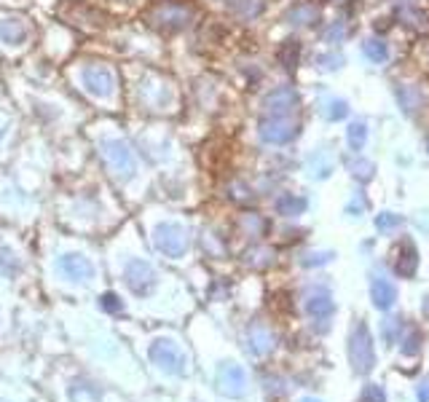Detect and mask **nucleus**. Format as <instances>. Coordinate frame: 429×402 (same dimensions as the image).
Instances as JSON below:
<instances>
[{
  "instance_id": "a878e982",
  "label": "nucleus",
  "mask_w": 429,
  "mask_h": 402,
  "mask_svg": "<svg viewBox=\"0 0 429 402\" xmlns=\"http://www.w3.org/2000/svg\"><path fill=\"white\" fill-rule=\"evenodd\" d=\"M400 344H402V346H400V351L405 354V357H416V354L421 351V332H418V330H411L408 335H405V338H402Z\"/></svg>"
},
{
  "instance_id": "b1692460",
  "label": "nucleus",
  "mask_w": 429,
  "mask_h": 402,
  "mask_svg": "<svg viewBox=\"0 0 429 402\" xmlns=\"http://www.w3.org/2000/svg\"><path fill=\"white\" fill-rule=\"evenodd\" d=\"M397 100H400V105H402V110H405V113H414L416 108L421 105V94H418L414 86H400V89H397Z\"/></svg>"
},
{
  "instance_id": "4be33fe9",
  "label": "nucleus",
  "mask_w": 429,
  "mask_h": 402,
  "mask_svg": "<svg viewBox=\"0 0 429 402\" xmlns=\"http://www.w3.org/2000/svg\"><path fill=\"white\" fill-rule=\"evenodd\" d=\"M300 59V44L298 41H285V46L279 48V62L285 65L287 70H295Z\"/></svg>"
},
{
  "instance_id": "5701e85b",
  "label": "nucleus",
  "mask_w": 429,
  "mask_h": 402,
  "mask_svg": "<svg viewBox=\"0 0 429 402\" xmlns=\"http://www.w3.org/2000/svg\"><path fill=\"white\" fill-rule=\"evenodd\" d=\"M362 51H365V57L371 59V62H376V65L386 62V57H389V48H386V44H384V41H376V38L365 41V44H362Z\"/></svg>"
},
{
  "instance_id": "72a5a7b5",
  "label": "nucleus",
  "mask_w": 429,
  "mask_h": 402,
  "mask_svg": "<svg viewBox=\"0 0 429 402\" xmlns=\"http://www.w3.org/2000/svg\"><path fill=\"white\" fill-rule=\"evenodd\" d=\"M416 397H418V402H429V384H421L418 391H416Z\"/></svg>"
},
{
  "instance_id": "ddd939ff",
  "label": "nucleus",
  "mask_w": 429,
  "mask_h": 402,
  "mask_svg": "<svg viewBox=\"0 0 429 402\" xmlns=\"http://www.w3.org/2000/svg\"><path fill=\"white\" fill-rule=\"evenodd\" d=\"M217 391L226 397H242L247 391V373L236 362H223L217 370Z\"/></svg>"
},
{
  "instance_id": "f704fd0d",
  "label": "nucleus",
  "mask_w": 429,
  "mask_h": 402,
  "mask_svg": "<svg viewBox=\"0 0 429 402\" xmlns=\"http://www.w3.org/2000/svg\"><path fill=\"white\" fill-rule=\"evenodd\" d=\"M300 402H319V400H314V397H306V400H300Z\"/></svg>"
},
{
  "instance_id": "39448f33",
  "label": "nucleus",
  "mask_w": 429,
  "mask_h": 402,
  "mask_svg": "<svg viewBox=\"0 0 429 402\" xmlns=\"http://www.w3.org/2000/svg\"><path fill=\"white\" fill-rule=\"evenodd\" d=\"M156 282H158V273L148 260L143 258L127 260V266H124V285L129 287L132 295H137V298L151 295L156 290Z\"/></svg>"
},
{
  "instance_id": "9d476101",
  "label": "nucleus",
  "mask_w": 429,
  "mask_h": 402,
  "mask_svg": "<svg viewBox=\"0 0 429 402\" xmlns=\"http://www.w3.org/2000/svg\"><path fill=\"white\" fill-rule=\"evenodd\" d=\"M57 271L65 276V279H70L75 285H84L89 279H94V263L81 255V252H68V255H62L57 260Z\"/></svg>"
},
{
  "instance_id": "1a4fd4ad",
  "label": "nucleus",
  "mask_w": 429,
  "mask_h": 402,
  "mask_svg": "<svg viewBox=\"0 0 429 402\" xmlns=\"http://www.w3.org/2000/svg\"><path fill=\"white\" fill-rule=\"evenodd\" d=\"M298 137V124L287 118H263L260 121V140L269 145H287Z\"/></svg>"
},
{
  "instance_id": "0eeeda50",
  "label": "nucleus",
  "mask_w": 429,
  "mask_h": 402,
  "mask_svg": "<svg viewBox=\"0 0 429 402\" xmlns=\"http://www.w3.org/2000/svg\"><path fill=\"white\" fill-rule=\"evenodd\" d=\"M32 25H30L25 16L8 14L0 19V46L8 48V51H22L32 44Z\"/></svg>"
},
{
  "instance_id": "c756f323",
  "label": "nucleus",
  "mask_w": 429,
  "mask_h": 402,
  "mask_svg": "<svg viewBox=\"0 0 429 402\" xmlns=\"http://www.w3.org/2000/svg\"><path fill=\"white\" fill-rule=\"evenodd\" d=\"M100 303L108 314H121V311H124V303H121V298H118L115 292H105Z\"/></svg>"
},
{
  "instance_id": "f03ea898",
  "label": "nucleus",
  "mask_w": 429,
  "mask_h": 402,
  "mask_svg": "<svg viewBox=\"0 0 429 402\" xmlns=\"http://www.w3.org/2000/svg\"><path fill=\"white\" fill-rule=\"evenodd\" d=\"M72 78L81 91L100 105H115L118 100V75L108 62H81L72 70Z\"/></svg>"
},
{
  "instance_id": "f3484780",
  "label": "nucleus",
  "mask_w": 429,
  "mask_h": 402,
  "mask_svg": "<svg viewBox=\"0 0 429 402\" xmlns=\"http://www.w3.org/2000/svg\"><path fill=\"white\" fill-rule=\"evenodd\" d=\"M416 268H418V252L411 242H402L397 260H395V273L400 279H411V276H416Z\"/></svg>"
},
{
  "instance_id": "4468645a",
  "label": "nucleus",
  "mask_w": 429,
  "mask_h": 402,
  "mask_svg": "<svg viewBox=\"0 0 429 402\" xmlns=\"http://www.w3.org/2000/svg\"><path fill=\"white\" fill-rule=\"evenodd\" d=\"M247 344L252 349V354L263 357V354H271L274 351L276 338H274L271 328H266L263 322H255V325H250V330H247Z\"/></svg>"
},
{
  "instance_id": "cd10ccee",
  "label": "nucleus",
  "mask_w": 429,
  "mask_h": 402,
  "mask_svg": "<svg viewBox=\"0 0 429 402\" xmlns=\"http://www.w3.org/2000/svg\"><path fill=\"white\" fill-rule=\"evenodd\" d=\"M402 226V217L395 215V212H381V215H376V228L378 231H395Z\"/></svg>"
},
{
  "instance_id": "f8f14e48",
  "label": "nucleus",
  "mask_w": 429,
  "mask_h": 402,
  "mask_svg": "<svg viewBox=\"0 0 429 402\" xmlns=\"http://www.w3.org/2000/svg\"><path fill=\"white\" fill-rule=\"evenodd\" d=\"M137 91L148 110H167V105L172 102V86L167 81H158L156 75H148V81H143Z\"/></svg>"
},
{
  "instance_id": "7c9ffc66",
  "label": "nucleus",
  "mask_w": 429,
  "mask_h": 402,
  "mask_svg": "<svg viewBox=\"0 0 429 402\" xmlns=\"http://www.w3.org/2000/svg\"><path fill=\"white\" fill-rule=\"evenodd\" d=\"M400 332H402V319H386V325H384V338L389 341V344L400 341Z\"/></svg>"
},
{
  "instance_id": "6e6552de",
  "label": "nucleus",
  "mask_w": 429,
  "mask_h": 402,
  "mask_svg": "<svg viewBox=\"0 0 429 402\" xmlns=\"http://www.w3.org/2000/svg\"><path fill=\"white\" fill-rule=\"evenodd\" d=\"M148 354L153 359V365H158L164 373H172V375L186 373V354L169 338H156L151 344V349H148Z\"/></svg>"
},
{
  "instance_id": "423d86ee",
  "label": "nucleus",
  "mask_w": 429,
  "mask_h": 402,
  "mask_svg": "<svg viewBox=\"0 0 429 402\" xmlns=\"http://www.w3.org/2000/svg\"><path fill=\"white\" fill-rule=\"evenodd\" d=\"M151 19H153L156 27L177 32V30H186L193 22V6L180 3V0H167V3H158L151 11Z\"/></svg>"
},
{
  "instance_id": "aec40b11",
  "label": "nucleus",
  "mask_w": 429,
  "mask_h": 402,
  "mask_svg": "<svg viewBox=\"0 0 429 402\" xmlns=\"http://www.w3.org/2000/svg\"><path fill=\"white\" fill-rule=\"evenodd\" d=\"M346 140H349V148L359 153L365 143H368V124L365 121H354V124H349V129H346Z\"/></svg>"
},
{
  "instance_id": "393cba45",
  "label": "nucleus",
  "mask_w": 429,
  "mask_h": 402,
  "mask_svg": "<svg viewBox=\"0 0 429 402\" xmlns=\"http://www.w3.org/2000/svg\"><path fill=\"white\" fill-rule=\"evenodd\" d=\"M242 226H244V231H250V236H263V233H266V228H269V223H266L260 215H255V212L244 215Z\"/></svg>"
},
{
  "instance_id": "dca6fc26",
  "label": "nucleus",
  "mask_w": 429,
  "mask_h": 402,
  "mask_svg": "<svg viewBox=\"0 0 429 402\" xmlns=\"http://www.w3.org/2000/svg\"><path fill=\"white\" fill-rule=\"evenodd\" d=\"M306 311L314 316V319H319V322H328L330 316H333V311H335V303H333L328 290L325 287L314 290L309 295V301H306Z\"/></svg>"
},
{
  "instance_id": "2eb2a0df",
  "label": "nucleus",
  "mask_w": 429,
  "mask_h": 402,
  "mask_svg": "<svg viewBox=\"0 0 429 402\" xmlns=\"http://www.w3.org/2000/svg\"><path fill=\"white\" fill-rule=\"evenodd\" d=\"M371 298L378 311H389L395 306V301H397V287L386 276H376L371 282Z\"/></svg>"
},
{
  "instance_id": "412c9836",
  "label": "nucleus",
  "mask_w": 429,
  "mask_h": 402,
  "mask_svg": "<svg viewBox=\"0 0 429 402\" xmlns=\"http://www.w3.org/2000/svg\"><path fill=\"white\" fill-rule=\"evenodd\" d=\"M19 268H22V260L14 255V249L0 245V273L3 276H16Z\"/></svg>"
},
{
  "instance_id": "7ed1b4c3",
  "label": "nucleus",
  "mask_w": 429,
  "mask_h": 402,
  "mask_svg": "<svg viewBox=\"0 0 429 402\" xmlns=\"http://www.w3.org/2000/svg\"><path fill=\"white\" fill-rule=\"evenodd\" d=\"M349 359H352V368L357 375H368L376 365V346H373V335L368 330V325L359 319L352 330L349 338Z\"/></svg>"
},
{
  "instance_id": "c85d7f7f",
  "label": "nucleus",
  "mask_w": 429,
  "mask_h": 402,
  "mask_svg": "<svg viewBox=\"0 0 429 402\" xmlns=\"http://www.w3.org/2000/svg\"><path fill=\"white\" fill-rule=\"evenodd\" d=\"M359 402H386V391L378 384H368L359 394Z\"/></svg>"
},
{
  "instance_id": "473e14b6",
  "label": "nucleus",
  "mask_w": 429,
  "mask_h": 402,
  "mask_svg": "<svg viewBox=\"0 0 429 402\" xmlns=\"http://www.w3.org/2000/svg\"><path fill=\"white\" fill-rule=\"evenodd\" d=\"M312 260H306V266H322V263H328L333 255L330 252H319V255H309Z\"/></svg>"
},
{
  "instance_id": "20e7f679",
  "label": "nucleus",
  "mask_w": 429,
  "mask_h": 402,
  "mask_svg": "<svg viewBox=\"0 0 429 402\" xmlns=\"http://www.w3.org/2000/svg\"><path fill=\"white\" fill-rule=\"evenodd\" d=\"M153 247L167 258H183L191 247L186 226L180 223H158L153 228Z\"/></svg>"
},
{
  "instance_id": "f257e3e1",
  "label": "nucleus",
  "mask_w": 429,
  "mask_h": 402,
  "mask_svg": "<svg viewBox=\"0 0 429 402\" xmlns=\"http://www.w3.org/2000/svg\"><path fill=\"white\" fill-rule=\"evenodd\" d=\"M94 143L100 148L102 164L108 167V172L113 174L118 183H127L132 177H137L140 167H137V153L127 137L118 131V127L102 124L100 131L94 134Z\"/></svg>"
},
{
  "instance_id": "a211bd4d",
  "label": "nucleus",
  "mask_w": 429,
  "mask_h": 402,
  "mask_svg": "<svg viewBox=\"0 0 429 402\" xmlns=\"http://www.w3.org/2000/svg\"><path fill=\"white\" fill-rule=\"evenodd\" d=\"M276 212L285 217H298L306 212V207H309V201L303 199V196H298V193H282L279 199H276Z\"/></svg>"
},
{
  "instance_id": "bb28decb",
  "label": "nucleus",
  "mask_w": 429,
  "mask_h": 402,
  "mask_svg": "<svg viewBox=\"0 0 429 402\" xmlns=\"http://www.w3.org/2000/svg\"><path fill=\"white\" fill-rule=\"evenodd\" d=\"M373 172H376V167H373V161H368V158H357V164H352V174L357 177L359 183L373 180Z\"/></svg>"
},
{
  "instance_id": "6ab92c4d",
  "label": "nucleus",
  "mask_w": 429,
  "mask_h": 402,
  "mask_svg": "<svg viewBox=\"0 0 429 402\" xmlns=\"http://www.w3.org/2000/svg\"><path fill=\"white\" fill-rule=\"evenodd\" d=\"M290 25H314L316 19H319V8H314V3H298V6H293L285 16Z\"/></svg>"
},
{
  "instance_id": "2f4dec72",
  "label": "nucleus",
  "mask_w": 429,
  "mask_h": 402,
  "mask_svg": "<svg viewBox=\"0 0 429 402\" xmlns=\"http://www.w3.org/2000/svg\"><path fill=\"white\" fill-rule=\"evenodd\" d=\"M346 113H349V108H346V102L343 100H333L330 102V121H341V118H346Z\"/></svg>"
},
{
  "instance_id": "9b49d317",
  "label": "nucleus",
  "mask_w": 429,
  "mask_h": 402,
  "mask_svg": "<svg viewBox=\"0 0 429 402\" xmlns=\"http://www.w3.org/2000/svg\"><path fill=\"white\" fill-rule=\"evenodd\" d=\"M298 105H300V97L295 89L279 86V89H274L271 94L263 100V113L269 115V118H287Z\"/></svg>"
}]
</instances>
